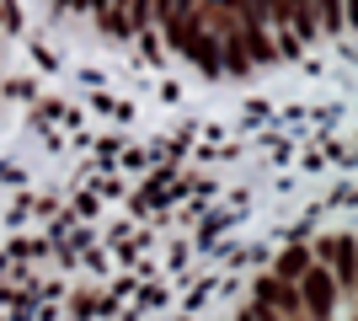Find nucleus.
<instances>
[{"mask_svg":"<svg viewBox=\"0 0 358 321\" xmlns=\"http://www.w3.org/2000/svg\"><path fill=\"white\" fill-rule=\"evenodd\" d=\"M299 284H305V290H299V311H310L315 321H331V311H337V278L310 262V268L299 273Z\"/></svg>","mask_w":358,"mask_h":321,"instance_id":"obj_1","label":"nucleus"},{"mask_svg":"<svg viewBox=\"0 0 358 321\" xmlns=\"http://www.w3.org/2000/svg\"><path fill=\"white\" fill-rule=\"evenodd\" d=\"M257 300H268V306H284V316H299V294L289 290L284 278H262V284H257Z\"/></svg>","mask_w":358,"mask_h":321,"instance_id":"obj_2","label":"nucleus"},{"mask_svg":"<svg viewBox=\"0 0 358 321\" xmlns=\"http://www.w3.org/2000/svg\"><path fill=\"white\" fill-rule=\"evenodd\" d=\"M305 268H310V252H305V246H294V252H284V257H278V278H284V284H294Z\"/></svg>","mask_w":358,"mask_h":321,"instance_id":"obj_3","label":"nucleus"},{"mask_svg":"<svg viewBox=\"0 0 358 321\" xmlns=\"http://www.w3.org/2000/svg\"><path fill=\"white\" fill-rule=\"evenodd\" d=\"M257 6H262V16H278V22H284V0H257Z\"/></svg>","mask_w":358,"mask_h":321,"instance_id":"obj_4","label":"nucleus"},{"mask_svg":"<svg viewBox=\"0 0 358 321\" xmlns=\"http://www.w3.org/2000/svg\"><path fill=\"white\" fill-rule=\"evenodd\" d=\"M289 321H299V316H289Z\"/></svg>","mask_w":358,"mask_h":321,"instance_id":"obj_5","label":"nucleus"}]
</instances>
